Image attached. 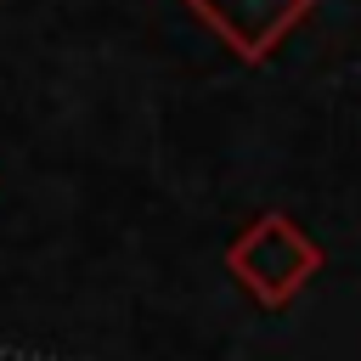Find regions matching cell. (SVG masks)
Instances as JSON below:
<instances>
[{
    "label": "cell",
    "mask_w": 361,
    "mask_h": 361,
    "mask_svg": "<svg viewBox=\"0 0 361 361\" xmlns=\"http://www.w3.org/2000/svg\"><path fill=\"white\" fill-rule=\"evenodd\" d=\"M231 276L259 299V305H288L322 265V248L288 220V214H265L254 220L231 248H226Z\"/></svg>",
    "instance_id": "obj_1"
},
{
    "label": "cell",
    "mask_w": 361,
    "mask_h": 361,
    "mask_svg": "<svg viewBox=\"0 0 361 361\" xmlns=\"http://www.w3.org/2000/svg\"><path fill=\"white\" fill-rule=\"evenodd\" d=\"M192 11L248 62H259L305 11L310 0H192Z\"/></svg>",
    "instance_id": "obj_2"
}]
</instances>
